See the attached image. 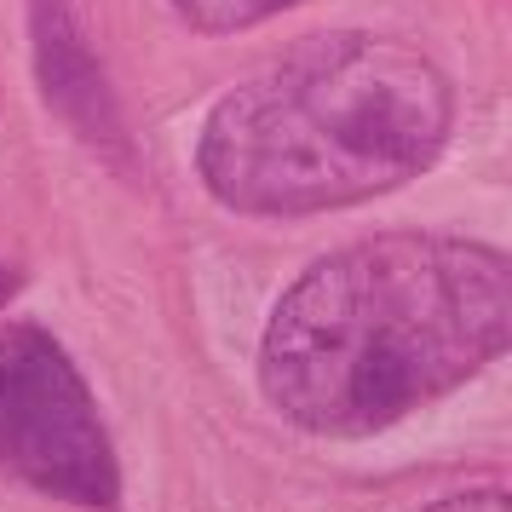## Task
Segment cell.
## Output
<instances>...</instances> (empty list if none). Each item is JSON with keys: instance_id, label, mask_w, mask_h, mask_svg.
<instances>
[{"instance_id": "1", "label": "cell", "mask_w": 512, "mask_h": 512, "mask_svg": "<svg viewBox=\"0 0 512 512\" xmlns=\"http://www.w3.org/2000/svg\"><path fill=\"white\" fill-rule=\"evenodd\" d=\"M512 346V259L461 236H374L271 311L259 380L323 438H369Z\"/></svg>"}, {"instance_id": "2", "label": "cell", "mask_w": 512, "mask_h": 512, "mask_svg": "<svg viewBox=\"0 0 512 512\" xmlns=\"http://www.w3.org/2000/svg\"><path fill=\"white\" fill-rule=\"evenodd\" d=\"M455 98L392 35H311L236 81L202 127V179L236 213H323L438 162Z\"/></svg>"}, {"instance_id": "3", "label": "cell", "mask_w": 512, "mask_h": 512, "mask_svg": "<svg viewBox=\"0 0 512 512\" xmlns=\"http://www.w3.org/2000/svg\"><path fill=\"white\" fill-rule=\"evenodd\" d=\"M0 472L75 507L116 501V449L64 346L41 328L0 334Z\"/></svg>"}, {"instance_id": "4", "label": "cell", "mask_w": 512, "mask_h": 512, "mask_svg": "<svg viewBox=\"0 0 512 512\" xmlns=\"http://www.w3.org/2000/svg\"><path fill=\"white\" fill-rule=\"evenodd\" d=\"M29 35H35V75H41L47 104L93 150H110L116 156L121 144H127L121 110H116L110 81H104L98 52L87 47V35L75 24V6L70 0H29Z\"/></svg>"}, {"instance_id": "5", "label": "cell", "mask_w": 512, "mask_h": 512, "mask_svg": "<svg viewBox=\"0 0 512 512\" xmlns=\"http://www.w3.org/2000/svg\"><path fill=\"white\" fill-rule=\"evenodd\" d=\"M173 6H179L185 24L225 35V29H248V24H259V18H271V12L294 6V0H173Z\"/></svg>"}, {"instance_id": "6", "label": "cell", "mask_w": 512, "mask_h": 512, "mask_svg": "<svg viewBox=\"0 0 512 512\" xmlns=\"http://www.w3.org/2000/svg\"><path fill=\"white\" fill-rule=\"evenodd\" d=\"M426 512H512V501L501 489H472V495H449V501H438Z\"/></svg>"}, {"instance_id": "7", "label": "cell", "mask_w": 512, "mask_h": 512, "mask_svg": "<svg viewBox=\"0 0 512 512\" xmlns=\"http://www.w3.org/2000/svg\"><path fill=\"white\" fill-rule=\"evenodd\" d=\"M6 294H12V277H6V271H0V300H6Z\"/></svg>"}]
</instances>
